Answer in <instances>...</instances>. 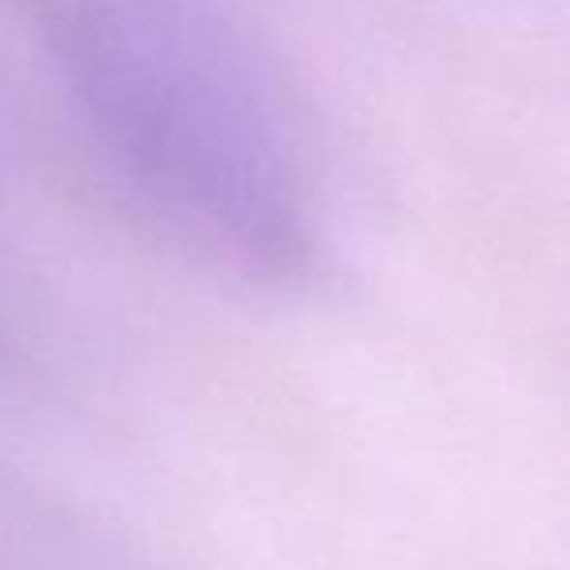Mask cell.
I'll use <instances>...</instances> for the list:
<instances>
[{
    "label": "cell",
    "instance_id": "obj_1",
    "mask_svg": "<svg viewBox=\"0 0 570 570\" xmlns=\"http://www.w3.org/2000/svg\"><path fill=\"white\" fill-rule=\"evenodd\" d=\"M48 36L106 165L176 243L254 282L317 274V165L223 20L196 0H51Z\"/></svg>",
    "mask_w": 570,
    "mask_h": 570
}]
</instances>
